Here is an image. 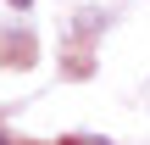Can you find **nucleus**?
<instances>
[{
    "instance_id": "f257e3e1",
    "label": "nucleus",
    "mask_w": 150,
    "mask_h": 145,
    "mask_svg": "<svg viewBox=\"0 0 150 145\" xmlns=\"http://www.w3.org/2000/svg\"><path fill=\"white\" fill-rule=\"evenodd\" d=\"M61 145H106L100 134H72V140H61Z\"/></svg>"
},
{
    "instance_id": "f03ea898",
    "label": "nucleus",
    "mask_w": 150,
    "mask_h": 145,
    "mask_svg": "<svg viewBox=\"0 0 150 145\" xmlns=\"http://www.w3.org/2000/svg\"><path fill=\"white\" fill-rule=\"evenodd\" d=\"M0 145H11V134H6V129H0Z\"/></svg>"
}]
</instances>
